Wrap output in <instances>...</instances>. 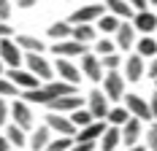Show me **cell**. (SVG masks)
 <instances>
[{"label": "cell", "instance_id": "6da1fadb", "mask_svg": "<svg viewBox=\"0 0 157 151\" xmlns=\"http://www.w3.org/2000/svg\"><path fill=\"white\" fill-rule=\"evenodd\" d=\"M103 14H109L106 3H100V0H92V3H87V6L76 8L73 14L68 16V22H71V24H98V19H100Z\"/></svg>", "mask_w": 157, "mask_h": 151}, {"label": "cell", "instance_id": "7a4b0ae2", "mask_svg": "<svg viewBox=\"0 0 157 151\" xmlns=\"http://www.w3.org/2000/svg\"><path fill=\"white\" fill-rule=\"evenodd\" d=\"M25 68H27L33 76H38L44 84H46V81H52V78H57L54 65H52L44 54H25Z\"/></svg>", "mask_w": 157, "mask_h": 151}, {"label": "cell", "instance_id": "3957f363", "mask_svg": "<svg viewBox=\"0 0 157 151\" xmlns=\"http://www.w3.org/2000/svg\"><path fill=\"white\" fill-rule=\"evenodd\" d=\"M78 68H81V73L84 78H90L92 84H103V62H100V54H95V51H87L84 57H78Z\"/></svg>", "mask_w": 157, "mask_h": 151}, {"label": "cell", "instance_id": "277c9868", "mask_svg": "<svg viewBox=\"0 0 157 151\" xmlns=\"http://www.w3.org/2000/svg\"><path fill=\"white\" fill-rule=\"evenodd\" d=\"M125 73L122 70H109V73L103 76V92H106V97L109 100H117V103H122L125 100Z\"/></svg>", "mask_w": 157, "mask_h": 151}, {"label": "cell", "instance_id": "5b68a950", "mask_svg": "<svg viewBox=\"0 0 157 151\" xmlns=\"http://www.w3.org/2000/svg\"><path fill=\"white\" fill-rule=\"evenodd\" d=\"M11 121L14 124H19L22 130H27V132H33L35 130V116H33V105L27 103V100H14L11 103Z\"/></svg>", "mask_w": 157, "mask_h": 151}, {"label": "cell", "instance_id": "8992f818", "mask_svg": "<svg viewBox=\"0 0 157 151\" xmlns=\"http://www.w3.org/2000/svg\"><path fill=\"white\" fill-rule=\"evenodd\" d=\"M0 60L6 62V68H22L25 51L16 43V38H0Z\"/></svg>", "mask_w": 157, "mask_h": 151}, {"label": "cell", "instance_id": "52a82bcc", "mask_svg": "<svg viewBox=\"0 0 157 151\" xmlns=\"http://www.w3.org/2000/svg\"><path fill=\"white\" fill-rule=\"evenodd\" d=\"M44 124H46L49 130L54 132V135H65V138H76V124L71 121V116H65V113H52L49 111L46 116H44Z\"/></svg>", "mask_w": 157, "mask_h": 151}, {"label": "cell", "instance_id": "ba28073f", "mask_svg": "<svg viewBox=\"0 0 157 151\" xmlns=\"http://www.w3.org/2000/svg\"><path fill=\"white\" fill-rule=\"evenodd\" d=\"M122 105H125L127 111H130V116H136V119L155 121V116H152V105H149V100H144L141 94H125Z\"/></svg>", "mask_w": 157, "mask_h": 151}, {"label": "cell", "instance_id": "9c48e42d", "mask_svg": "<svg viewBox=\"0 0 157 151\" xmlns=\"http://www.w3.org/2000/svg\"><path fill=\"white\" fill-rule=\"evenodd\" d=\"M90 51V43H81L76 38H68V41H57V43H52V54H57V57H68V60H73V57H84Z\"/></svg>", "mask_w": 157, "mask_h": 151}, {"label": "cell", "instance_id": "30bf717a", "mask_svg": "<svg viewBox=\"0 0 157 151\" xmlns=\"http://www.w3.org/2000/svg\"><path fill=\"white\" fill-rule=\"evenodd\" d=\"M54 73H57V78H63V81H71V84H76L81 81V68H78L73 60H68V57H57L54 60Z\"/></svg>", "mask_w": 157, "mask_h": 151}, {"label": "cell", "instance_id": "8fae6325", "mask_svg": "<svg viewBox=\"0 0 157 151\" xmlns=\"http://www.w3.org/2000/svg\"><path fill=\"white\" fill-rule=\"evenodd\" d=\"M6 76L14 81L16 87H19V92H27V89H35V87H41L44 81L38 78V76H33L27 68H8L6 70Z\"/></svg>", "mask_w": 157, "mask_h": 151}, {"label": "cell", "instance_id": "7c38bea8", "mask_svg": "<svg viewBox=\"0 0 157 151\" xmlns=\"http://www.w3.org/2000/svg\"><path fill=\"white\" fill-rule=\"evenodd\" d=\"M87 108L92 111V116H95V119L106 121V119H109V111H111L106 92H103V89H92L90 94H87Z\"/></svg>", "mask_w": 157, "mask_h": 151}, {"label": "cell", "instance_id": "4fadbf2b", "mask_svg": "<svg viewBox=\"0 0 157 151\" xmlns=\"http://www.w3.org/2000/svg\"><path fill=\"white\" fill-rule=\"evenodd\" d=\"M122 73L130 84H136V81H141L144 76H146V60H144L141 54L136 51V54H130L125 57V65H122Z\"/></svg>", "mask_w": 157, "mask_h": 151}, {"label": "cell", "instance_id": "5bb4252c", "mask_svg": "<svg viewBox=\"0 0 157 151\" xmlns=\"http://www.w3.org/2000/svg\"><path fill=\"white\" fill-rule=\"evenodd\" d=\"M138 143H144V121L133 116V119L122 127V149L138 146Z\"/></svg>", "mask_w": 157, "mask_h": 151}, {"label": "cell", "instance_id": "9a60e30c", "mask_svg": "<svg viewBox=\"0 0 157 151\" xmlns=\"http://www.w3.org/2000/svg\"><path fill=\"white\" fill-rule=\"evenodd\" d=\"M136 27H133V22H122L119 24V30L114 32V41H117V49H122V51H130L133 46L138 43V38H136Z\"/></svg>", "mask_w": 157, "mask_h": 151}, {"label": "cell", "instance_id": "2e32d148", "mask_svg": "<svg viewBox=\"0 0 157 151\" xmlns=\"http://www.w3.org/2000/svg\"><path fill=\"white\" fill-rule=\"evenodd\" d=\"M46 108L52 111V113H65V116H71L73 111H78V108H84V105H81V97H78V94H68V97L52 100Z\"/></svg>", "mask_w": 157, "mask_h": 151}, {"label": "cell", "instance_id": "e0dca14e", "mask_svg": "<svg viewBox=\"0 0 157 151\" xmlns=\"http://www.w3.org/2000/svg\"><path fill=\"white\" fill-rule=\"evenodd\" d=\"M106 130H109V121L98 119V121H92V124H87V127H81L76 132V140H81V143H98Z\"/></svg>", "mask_w": 157, "mask_h": 151}, {"label": "cell", "instance_id": "ac0fdd59", "mask_svg": "<svg viewBox=\"0 0 157 151\" xmlns=\"http://www.w3.org/2000/svg\"><path fill=\"white\" fill-rule=\"evenodd\" d=\"M52 138H54V132L49 130L46 124H38L30 132V146H27V149L30 151H46V146L52 143Z\"/></svg>", "mask_w": 157, "mask_h": 151}, {"label": "cell", "instance_id": "d6986e66", "mask_svg": "<svg viewBox=\"0 0 157 151\" xmlns=\"http://www.w3.org/2000/svg\"><path fill=\"white\" fill-rule=\"evenodd\" d=\"M133 27L144 35H149V32H157V14L155 11H136L133 16Z\"/></svg>", "mask_w": 157, "mask_h": 151}, {"label": "cell", "instance_id": "ffe728a7", "mask_svg": "<svg viewBox=\"0 0 157 151\" xmlns=\"http://www.w3.org/2000/svg\"><path fill=\"white\" fill-rule=\"evenodd\" d=\"M46 92L52 94V100H57V97H68V94H78L76 84H71V81H63V78H52L44 84Z\"/></svg>", "mask_w": 157, "mask_h": 151}, {"label": "cell", "instance_id": "44dd1931", "mask_svg": "<svg viewBox=\"0 0 157 151\" xmlns=\"http://www.w3.org/2000/svg\"><path fill=\"white\" fill-rule=\"evenodd\" d=\"M122 146V127H111L103 132V138L98 140V151H117Z\"/></svg>", "mask_w": 157, "mask_h": 151}, {"label": "cell", "instance_id": "7402d4cb", "mask_svg": "<svg viewBox=\"0 0 157 151\" xmlns=\"http://www.w3.org/2000/svg\"><path fill=\"white\" fill-rule=\"evenodd\" d=\"M16 43L22 46L25 54H44V51H46V43H44L38 35H30V32H19V35H16Z\"/></svg>", "mask_w": 157, "mask_h": 151}, {"label": "cell", "instance_id": "603a6c76", "mask_svg": "<svg viewBox=\"0 0 157 151\" xmlns=\"http://www.w3.org/2000/svg\"><path fill=\"white\" fill-rule=\"evenodd\" d=\"M6 135H8V140H11V146H14V149H27V146H30V132H27V130H22V127L14 124V121L6 127ZM27 151H30V149H27Z\"/></svg>", "mask_w": 157, "mask_h": 151}, {"label": "cell", "instance_id": "cb8c5ba5", "mask_svg": "<svg viewBox=\"0 0 157 151\" xmlns=\"http://www.w3.org/2000/svg\"><path fill=\"white\" fill-rule=\"evenodd\" d=\"M46 35L52 38V43H57V41H68V38H73V24H71L68 19H60V22L49 24Z\"/></svg>", "mask_w": 157, "mask_h": 151}, {"label": "cell", "instance_id": "d4e9b609", "mask_svg": "<svg viewBox=\"0 0 157 151\" xmlns=\"http://www.w3.org/2000/svg\"><path fill=\"white\" fill-rule=\"evenodd\" d=\"M19 97H22V100H27L30 105H49V103H52V94L46 92V87H44V84H41V87H35V89L22 92Z\"/></svg>", "mask_w": 157, "mask_h": 151}, {"label": "cell", "instance_id": "484cf974", "mask_svg": "<svg viewBox=\"0 0 157 151\" xmlns=\"http://www.w3.org/2000/svg\"><path fill=\"white\" fill-rule=\"evenodd\" d=\"M106 8H109L114 16H119V19H125V22H130L133 16H136V8L127 3V0H106Z\"/></svg>", "mask_w": 157, "mask_h": 151}, {"label": "cell", "instance_id": "4316f807", "mask_svg": "<svg viewBox=\"0 0 157 151\" xmlns=\"http://www.w3.org/2000/svg\"><path fill=\"white\" fill-rule=\"evenodd\" d=\"M136 51L141 54L144 60H155V57H157V38H152V35H141L138 43H136Z\"/></svg>", "mask_w": 157, "mask_h": 151}, {"label": "cell", "instance_id": "83f0119b", "mask_svg": "<svg viewBox=\"0 0 157 151\" xmlns=\"http://www.w3.org/2000/svg\"><path fill=\"white\" fill-rule=\"evenodd\" d=\"M73 38L81 43H95L98 41V27L95 24H73Z\"/></svg>", "mask_w": 157, "mask_h": 151}, {"label": "cell", "instance_id": "f1b7e54d", "mask_svg": "<svg viewBox=\"0 0 157 151\" xmlns=\"http://www.w3.org/2000/svg\"><path fill=\"white\" fill-rule=\"evenodd\" d=\"M122 22H125V19H119V16H114V14L109 11V14H103L100 19H98V24H95V27H98V32H103V35H106V32H117Z\"/></svg>", "mask_w": 157, "mask_h": 151}, {"label": "cell", "instance_id": "f546056e", "mask_svg": "<svg viewBox=\"0 0 157 151\" xmlns=\"http://www.w3.org/2000/svg\"><path fill=\"white\" fill-rule=\"evenodd\" d=\"M130 119H133V116H130V111H127L125 105H114L109 111V119H106V121H109L111 127H125Z\"/></svg>", "mask_w": 157, "mask_h": 151}, {"label": "cell", "instance_id": "4dcf8cb0", "mask_svg": "<svg viewBox=\"0 0 157 151\" xmlns=\"http://www.w3.org/2000/svg\"><path fill=\"white\" fill-rule=\"evenodd\" d=\"M71 121L76 124V130H81V127H87V124H92V121H98V119L92 116V111L84 105V108H78V111L71 113Z\"/></svg>", "mask_w": 157, "mask_h": 151}, {"label": "cell", "instance_id": "1f68e13d", "mask_svg": "<svg viewBox=\"0 0 157 151\" xmlns=\"http://www.w3.org/2000/svg\"><path fill=\"white\" fill-rule=\"evenodd\" d=\"M76 143V138H65V135H54L52 143L46 146V151H71V146Z\"/></svg>", "mask_w": 157, "mask_h": 151}, {"label": "cell", "instance_id": "d6a6232c", "mask_svg": "<svg viewBox=\"0 0 157 151\" xmlns=\"http://www.w3.org/2000/svg\"><path fill=\"white\" fill-rule=\"evenodd\" d=\"M95 54H100V57H106V54H117V41H111V38H98L95 41Z\"/></svg>", "mask_w": 157, "mask_h": 151}, {"label": "cell", "instance_id": "836d02e7", "mask_svg": "<svg viewBox=\"0 0 157 151\" xmlns=\"http://www.w3.org/2000/svg\"><path fill=\"white\" fill-rule=\"evenodd\" d=\"M22 92L16 87L14 81L8 78V76H0V97H19Z\"/></svg>", "mask_w": 157, "mask_h": 151}, {"label": "cell", "instance_id": "e575fe53", "mask_svg": "<svg viewBox=\"0 0 157 151\" xmlns=\"http://www.w3.org/2000/svg\"><path fill=\"white\" fill-rule=\"evenodd\" d=\"M103 62V70L109 73V70H122V65H125V57L122 54H106V57H100Z\"/></svg>", "mask_w": 157, "mask_h": 151}, {"label": "cell", "instance_id": "d590c367", "mask_svg": "<svg viewBox=\"0 0 157 151\" xmlns=\"http://www.w3.org/2000/svg\"><path fill=\"white\" fill-rule=\"evenodd\" d=\"M144 146H146V151H157V121L149 124V130L144 135Z\"/></svg>", "mask_w": 157, "mask_h": 151}, {"label": "cell", "instance_id": "8d00e7d4", "mask_svg": "<svg viewBox=\"0 0 157 151\" xmlns=\"http://www.w3.org/2000/svg\"><path fill=\"white\" fill-rule=\"evenodd\" d=\"M8 124H11V103L0 97V127H8Z\"/></svg>", "mask_w": 157, "mask_h": 151}, {"label": "cell", "instance_id": "74e56055", "mask_svg": "<svg viewBox=\"0 0 157 151\" xmlns=\"http://www.w3.org/2000/svg\"><path fill=\"white\" fill-rule=\"evenodd\" d=\"M11 3L14 0H0V22H8V16L14 14L11 11Z\"/></svg>", "mask_w": 157, "mask_h": 151}, {"label": "cell", "instance_id": "f35d334b", "mask_svg": "<svg viewBox=\"0 0 157 151\" xmlns=\"http://www.w3.org/2000/svg\"><path fill=\"white\" fill-rule=\"evenodd\" d=\"M71 151H98V143H81V140H76L71 146Z\"/></svg>", "mask_w": 157, "mask_h": 151}, {"label": "cell", "instance_id": "ab89813d", "mask_svg": "<svg viewBox=\"0 0 157 151\" xmlns=\"http://www.w3.org/2000/svg\"><path fill=\"white\" fill-rule=\"evenodd\" d=\"M146 76H149V78H157V57L146 62Z\"/></svg>", "mask_w": 157, "mask_h": 151}, {"label": "cell", "instance_id": "60d3db41", "mask_svg": "<svg viewBox=\"0 0 157 151\" xmlns=\"http://www.w3.org/2000/svg\"><path fill=\"white\" fill-rule=\"evenodd\" d=\"M11 24H8V22H0V38H11Z\"/></svg>", "mask_w": 157, "mask_h": 151}, {"label": "cell", "instance_id": "b9f144b4", "mask_svg": "<svg viewBox=\"0 0 157 151\" xmlns=\"http://www.w3.org/2000/svg\"><path fill=\"white\" fill-rule=\"evenodd\" d=\"M11 149H14V146H11V140H8V135L3 132V135H0V151H11Z\"/></svg>", "mask_w": 157, "mask_h": 151}, {"label": "cell", "instance_id": "7bdbcfd3", "mask_svg": "<svg viewBox=\"0 0 157 151\" xmlns=\"http://www.w3.org/2000/svg\"><path fill=\"white\" fill-rule=\"evenodd\" d=\"M127 3H130L136 11H146V3H149V0H127Z\"/></svg>", "mask_w": 157, "mask_h": 151}, {"label": "cell", "instance_id": "ee69618b", "mask_svg": "<svg viewBox=\"0 0 157 151\" xmlns=\"http://www.w3.org/2000/svg\"><path fill=\"white\" fill-rule=\"evenodd\" d=\"M149 105H152V116H155V121H157V89L152 92V97H149Z\"/></svg>", "mask_w": 157, "mask_h": 151}, {"label": "cell", "instance_id": "f6af8a7d", "mask_svg": "<svg viewBox=\"0 0 157 151\" xmlns=\"http://www.w3.org/2000/svg\"><path fill=\"white\" fill-rule=\"evenodd\" d=\"M14 3H16V8H25V11L35 6V0H14Z\"/></svg>", "mask_w": 157, "mask_h": 151}, {"label": "cell", "instance_id": "bcb514c9", "mask_svg": "<svg viewBox=\"0 0 157 151\" xmlns=\"http://www.w3.org/2000/svg\"><path fill=\"white\" fill-rule=\"evenodd\" d=\"M122 151H146V146H144V143H138V146H130V149H122Z\"/></svg>", "mask_w": 157, "mask_h": 151}, {"label": "cell", "instance_id": "7dc6e473", "mask_svg": "<svg viewBox=\"0 0 157 151\" xmlns=\"http://www.w3.org/2000/svg\"><path fill=\"white\" fill-rule=\"evenodd\" d=\"M6 70H8V68H6V62L0 60V76H6Z\"/></svg>", "mask_w": 157, "mask_h": 151}, {"label": "cell", "instance_id": "c3c4849f", "mask_svg": "<svg viewBox=\"0 0 157 151\" xmlns=\"http://www.w3.org/2000/svg\"><path fill=\"white\" fill-rule=\"evenodd\" d=\"M11 151H27V149H11Z\"/></svg>", "mask_w": 157, "mask_h": 151}, {"label": "cell", "instance_id": "681fc988", "mask_svg": "<svg viewBox=\"0 0 157 151\" xmlns=\"http://www.w3.org/2000/svg\"><path fill=\"white\" fill-rule=\"evenodd\" d=\"M149 3H152V6H157V0H149Z\"/></svg>", "mask_w": 157, "mask_h": 151}, {"label": "cell", "instance_id": "f907efd6", "mask_svg": "<svg viewBox=\"0 0 157 151\" xmlns=\"http://www.w3.org/2000/svg\"><path fill=\"white\" fill-rule=\"evenodd\" d=\"M155 89H157V78H155Z\"/></svg>", "mask_w": 157, "mask_h": 151}, {"label": "cell", "instance_id": "816d5d0a", "mask_svg": "<svg viewBox=\"0 0 157 151\" xmlns=\"http://www.w3.org/2000/svg\"><path fill=\"white\" fill-rule=\"evenodd\" d=\"M100 3H106V0H100Z\"/></svg>", "mask_w": 157, "mask_h": 151}, {"label": "cell", "instance_id": "f5cc1de1", "mask_svg": "<svg viewBox=\"0 0 157 151\" xmlns=\"http://www.w3.org/2000/svg\"><path fill=\"white\" fill-rule=\"evenodd\" d=\"M155 38H157V35H155Z\"/></svg>", "mask_w": 157, "mask_h": 151}]
</instances>
